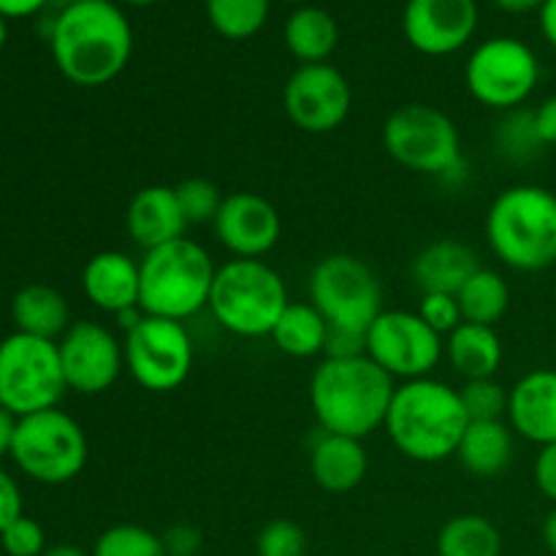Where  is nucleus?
<instances>
[{"label": "nucleus", "mask_w": 556, "mask_h": 556, "mask_svg": "<svg viewBox=\"0 0 556 556\" xmlns=\"http://www.w3.org/2000/svg\"><path fill=\"white\" fill-rule=\"evenodd\" d=\"M467 427L470 416L459 391L438 378H421L396 386L383 429L402 456L438 465L456 456Z\"/></svg>", "instance_id": "3"}, {"label": "nucleus", "mask_w": 556, "mask_h": 556, "mask_svg": "<svg viewBox=\"0 0 556 556\" xmlns=\"http://www.w3.org/2000/svg\"><path fill=\"white\" fill-rule=\"evenodd\" d=\"M0 548L5 556H43L47 552V535L36 519L22 514L0 532Z\"/></svg>", "instance_id": "36"}, {"label": "nucleus", "mask_w": 556, "mask_h": 556, "mask_svg": "<svg viewBox=\"0 0 556 556\" xmlns=\"http://www.w3.org/2000/svg\"><path fill=\"white\" fill-rule=\"evenodd\" d=\"M519 438L538 448L556 443V367L532 369L519 378L508 396V418Z\"/></svg>", "instance_id": "19"}, {"label": "nucleus", "mask_w": 556, "mask_h": 556, "mask_svg": "<svg viewBox=\"0 0 556 556\" xmlns=\"http://www.w3.org/2000/svg\"><path fill=\"white\" fill-rule=\"evenodd\" d=\"M291 304L286 280L261 258H233L217 266L210 293V313L228 334L255 340L271 337Z\"/></svg>", "instance_id": "6"}, {"label": "nucleus", "mask_w": 556, "mask_h": 556, "mask_svg": "<svg viewBox=\"0 0 556 556\" xmlns=\"http://www.w3.org/2000/svg\"><path fill=\"white\" fill-rule=\"evenodd\" d=\"M383 150L391 161L424 177L451 179L465 172L459 128L443 109L429 103H405L389 114Z\"/></svg>", "instance_id": "7"}, {"label": "nucleus", "mask_w": 556, "mask_h": 556, "mask_svg": "<svg viewBox=\"0 0 556 556\" xmlns=\"http://www.w3.org/2000/svg\"><path fill=\"white\" fill-rule=\"evenodd\" d=\"M277 351L291 358H315L326 351L329 324L309 302H291L271 331Z\"/></svg>", "instance_id": "27"}, {"label": "nucleus", "mask_w": 556, "mask_h": 556, "mask_svg": "<svg viewBox=\"0 0 556 556\" xmlns=\"http://www.w3.org/2000/svg\"><path fill=\"white\" fill-rule=\"evenodd\" d=\"M367 356L402 383L432 378L445 356V337L424 324L418 313L383 309L367 331Z\"/></svg>", "instance_id": "13"}, {"label": "nucleus", "mask_w": 556, "mask_h": 556, "mask_svg": "<svg viewBox=\"0 0 556 556\" xmlns=\"http://www.w3.org/2000/svg\"><path fill=\"white\" fill-rule=\"evenodd\" d=\"M541 81V63L530 43L497 36L478 43L465 65V87L481 106L510 112L525 106Z\"/></svg>", "instance_id": "12"}, {"label": "nucleus", "mask_w": 556, "mask_h": 556, "mask_svg": "<svg viewBox=\"0 0 556 556\" xmlns=\"http://www.w3.org/2000/svg\"><path fill=\"white\" fill-rule=\"evenodd\" d=\"M459 396L470 421H505L508 418L510 389H505L497 378L465 380Z\"/></svg>", "instance_id": "33"}, {"label": "nucleus", "mask_w": 556, "mask_h": 556, "mask_svg": "<svg viewBox=\"0 0 556 556\" xmlns=\"http://www.w3.org/2000/svg\"><path fill=\"white\" fill-rule=\"evenodd\" d=\"M215 233L233 258H264L282 237V220L269 199L239 190L223 199L215 217Z\"/></svg>", "instance_id": "17"}, {"label": "nucleus", "mask_w": 556, "mask_h": 556, "mask_svg": "<svg viewBox=\"0 0 556 556\" xmlns=\"http://www.w3.org/2000/svg\"><path fill=\"white\" fill-rule=\"evenodd\" d=\"M309 304L331 329L367 334L375 318L383 313V288L362 258L334 253L320 258L309 275Z\"/></svg>", "instance_id": "10"}, {"label": "nucleus", "mask_w": 556, "mask_h": 556, "mask_svg": "<svg viewBox=\"0 0 556 556\" xmlns=\"http://www.w3.org/2000/svg\"><path fill=\"white\" fill-rule=\"evenodd\" d=\"M125 369L152 394L177 391L193 372V337L182 320L141 315L123 334Z\"/></svg>", "instance_id": "11"}, {"label": "nucleus", "mask_w": 556, "mask_h": 556, "mask_svg": "<svg viewBox=\"0 0 556 556\" xmlns=\"http://www.w3.org/2000/svg\"><path fill=\"white\" fill-rule=\"evenodd\" d=\"M128 5H152V3H161V0H123Z\"/></svg>", "instance_id": "49"}, {"label": "nucleus", "mask_w": 556, "mask_h": 556, "mask_svg": "<svg viewBox=\"0 0 556 556\" xmlns=\"http://www.w3.org/2000/svg\"><path fill=\"white\" fill-rule=\"evenodd\" d=\"M445 358L465 380L494 378L503 364V340L494 326L462 324L445 337Z\"/></svg>", "instance_id": "25"}, {"label": "nucleus", "mask_w": 556, "mask_h": 556, "mask_svg": "<svg viewBox=\"0 0 556 556\" xmlns=\"http://www.w3.org/2000/svg\"><path fill=\"white\" fill-rule=\"evenodd\" d=\"M49 0H0V16L3 20H25L38 14Z\"/></svg>", "instance_id": "43"}, {"label": "nucleus", "mask_w": 556, "mask_h": 556, "mask_svg": "<svg viewBox=\"0 0 556 556\" xmlns=\"http://www.w3.org/2000/svg\"><path fill=\"white\" fill-rule=\"evenodd\" d=\"M177 199L179 206H182V215L188 220V226H204V223H215L217 212H220L223 199L226 195L220 193L212 179L204 177H190L182 179L177 185Z\"/></svg>", "instance_id": "34"}, {"label": "nucleus", "mask_w": 556, "mask_h": 556, "mask_svg": "<svg viewBox=\"0 0 556 556\" xmlns=\"http://www.w3.org/2000/svg\"><path fill=\"white\" fill-rule=\"evenodd\" d=\"M3 43H5V20L0 16V49H3Z\"/></svg>", "instance_id": "50"}, {"label": "nucleus", "mask_w": 556, "mask_h": 556, "mask_svg": "<svg viewBox=\"0 0 556 556\" xmlns=\"http://www.w3.org/2000/svg\"><path fill=\"white\" fill-rule=\"evenodd\" d=\"M481 269L478 253L459 239H438L413 258V280L421 293H456Z\"/></svg>", "instance_id": "22"}, {"label": "nucleus", "mask_w": 556, "mask_h": 556, "mask_svg": "<svg viewBox=\"0 0 556 556\" xmlns=\"http://www.w3.org/2000/svg\"><path fill=\"white\" fill-rule=\"evenodd\" d=\"M58 351L65 386L76 394H103L125 369L123 340L98 320H74L58 340Z\"/></svg>", "instance_id": "15"}, {"label": "nucleus", "mask_w": 556, "mask_h": 556, "mask_svg": "<svg viewBox=\"0 0 556 556\" xmlns=\"http://www.w3.org/2000/svg\"><path fill=\"white\" fill-rule=\"evenodd\" d=\"M418 315H421L424 324L432 326L440 337H448L456 326L465 324L459 299L451 296V293H421Z\"/></svg>", "instance_id": "37"}, {"label": "nucleus", "mask_w": 556, "mask_h": 556, "mask_svg": "<svg viewBox=\"0 0 556 556\" xmlns=\"http://www.w3.org/2000/svg\"><path fill=\"white\" fill-rule=\"evenodd\" d=\"M52 60L76 87H103L117 79L134 54V27L112 0L65 3L49 33Z\"/></svg>", "instance_id": "1"}, {"label": "nucleus", "mask_w": 556, "mask_h": 556, "mask_svg": "<svg viewBox=\"0 0 556 556\" xmlns=\"http://www.w3.org/2000/svg\"><path fill=\"white\" fill-rule=\"evenodd\" d=\"M258 556H304L307 554V535L291 519H275L255 538Z\"/></svg>", "instance_id": "35"}, {"label": "nucleus", "mask_w": 556, "mask_h": 556, "mask_svg": "<svg viewBox=\"0 0 556 556\" xmlns=\"http://www.w3.org/2000/svg\"><path fill=\"white\" fill-rule=\"evenodd\" d=\"M353 106L351 81L331 63L299 65L282 87V109L304 134H331Z\"/></svg>", "instance_id": "14"}, {"label": "nucleus", "mask_w": 556, "mask_h": 556, "mask_svg": "<svg viewBox=\"0 0 556 556\" xmlns=\"http://www.w3.org/2000/svg\"><path fill=\"white\" fill-rule=\"evenodd\" d=\"M486 242L505 266L543 271L556 264V193L541 185H514L486 212Z\"/></svg>", "instance_id": "4"}, {"label": "nucleus", "mask_w": 556, "mask_h": 556, "mask_svg": "<svg viewBox=\"0 0 556 556\" xmlns=\"http://www.w3.org/2000/svg\"><path fill=\"white\" fill-rule=\"evenodd\" d=\"M163 548L168 556H195L201 552V532L193 525H174L161 535Z\"/></svg>", "instance_id": "39"}, {"label": "nucleus", "mask_w": 556, "mask_h": 556, "mask_svg": "<svg viewBox=\"0 0 556 556\" xmlns=\"http://www.w3.org/2000/svg\"><path fill=\"white\" fill-rule=\"evenodd\" d=\"M90 456L85 429L60 407L33 413L16 421L11 459L30 481L63 486L81 476Z\"/></svg>", "instance_id": "8"}, {"label": "nucleus", "mask_w": 556, "mask_h": 556, "mask_svg": "<svg viewBox=\"0 0 556 556\" xmlns=\"http://www.w3.org/2000/svg\"><path fill=\"white\" fill-rule=\"evenodd\" d=\"M494 147L508 163H532L543 155L541 134L535 125V109H510L503 112L500 123L494 125Z\"/></svg>", "instance_id": "31"}, {"label": "nucleus", "mask_w": 556, "mask_h": 556, "mask_svg": "<svg viewBox=\"0 0 556 556\" xmlns=\"http://www.w3.org/2000/svg\"><path fill=\"white\" fill-rule=\"evenodd\" d=\"M541 535H543V543H546L548 552L556 556V505H554L552 510H548L546 519H543Z\"/></svg>", "instance_id": "47"}, {"label": "nucleus", "mask_w": 556, "mask_h": 556, "mask_svg": "<svg viewBox=\"0 0 556 556\" xmlns=\"http://www.w3.org/2000/svg\"><path fill=\"white\" fill-rule=\"evenodd\" d=\"M81 291L92 307L114 318L141 309L139 261L123 250H101L81 269Z\"/></svg>", "instance_id": "18"}, {"label": "nucleus", "mask_w": 556, "mask_h": 556, "mask_svg": "<svg viewBox=\"0 0 556 556\" xmlns=\"http://www.w3.org/2000/svg\"><path fill=\"white\" fill-rule=\"evenodd\" d=\"M535 125L543 144L556 147V96H548L541 106H535Z\"/></svg>", "instance_id": "42"}, {"label": "nucleus", "mask_w": 556, "mask_h": 556, "mask_svg": "<svg viewBox=\"0 0 556 556\" xmlns=\"http://www.w3.org/2000/svg\"><path fill=\"white\" fill-rule=\"evenodd\" d=\"M43 556H90L85 548L74 546V543H58V546H49Z\"/></svg>", "instance_id": "48"}, {"label": "nucleus", "mask_w": 556, "mask_h": 556, "mask_svg": "<svg viewBox=\"0 0 556 556\" xmlns=\"http://www.w3.org/2000/svg\"><path fill=\"white\" fill-rule=\"evenodd\" d=\"M516 454V432L508 421H470L456 448V459L472 478H500Z\"/></svg>", "instance_id": "23"}, {"label": "nucleus", "mask_w": 556, "mask_h": 556, "mask_svg": "<svg viewBox=\"0 0 556 556\" xmlns=\"http://www.w3.org/2000/svg\"><path fill=\"white\" fill-rule=\"evenodd\" d=\"M532 476H535V486L548 503L556 505V443L543 445L532 465Z\"/></svg>", "instance_id": "40"}, {"label": "nucleus", "mask_w": 556, "mask_h": 556, "mask_svg": "<svg viewBox=\"0 0 556 556\" xmlns=\"http://www.w3.org/2000/svg\"><path fill=\"white\" fill-rule=\"evenodd\" d=\"M396 383L369 356L324 358L309 378V407L320 432L364 440L386 427Z\"/></svg>", "instance_id": "2"}, {"label": "nucleus", "mask_w": 556, "mask_h": 556, "mask_svg": "<svg viewBox=\"0 0 556 556\" xmlns=\"http://www.w3.org/2000/svg\"><path fill=\"white\" fill-rule=\"evenodd\" d=\"M16 421L20 418L14 413H9L5 407H0V459L3 456H11V445H14V434H16Z\"/></svg>", "instance_id": "44"}, {"label": "nucleus", "mask_w": 556, "mask_h": 556, "mask_svg": "<svg viewBox=\"0 0 556 556\" xmlns=\"http://www.w3.org/2000/svg\"><path fill=\"white\" fill-rule=\"evenodd\" d=\"M309 472L324 492L348 494L367 478L369 456L362 440L320 432L309 451Z\"/></svg>", "instance_id": "21"}, {"label": "nucleus", "mask_w": 556, "mask_h": 556, "mask_svg": "<svg viewBox=\"0 0 556 556\" xmlns=\"http://www.w3.org/2000/svg\"><path fill=\"white\" fill-rule=\"evenodd\" d=\"M503 535L497 525L481 514L454 516L438 535V556H500Z\"/></svg>", "instance_id": "28"}, {"label": "nucleus", "mask_w": 556, "mask_h": 556, "mask_svg": "<svg viewBox=\"0 0 556 556\" xmlns=\"http://www.w3.org/2000/svg\"><path fill=\"white\" fill-rule=\"evenodd\" d=\"M286 3H296V5H304V3H309V0H286Z\"/></svg>", "instance_id": "51"}, {"label": "nucleus", "mask_w": 556, "mask_h": 556, "mask_svg": "<svg viewBox=\"0 0 556 556\" xmlns=\"http://www.w3.org/2000/svg\"><path fill=\"white\" fill-rule=\"evenodd\" d=\"M11 320L22 334L58 342L71 326L68 299L58 288L33 282L20 288L11 299Z\"/></svg>", "instance_id": "24"}, {"label": "nucleus", "mask_w": 556, "mask_h": 556, "mask_svg": "<svg viewBox=\"0 0 556 556\" xmlns=\"http://www.w3.org/2000/svg\"><path fill=\"white\" fill-rule=\"evenodd\" d=\"M65 3H85V0H65Z\"/></svg>", "instance_id": "52"}, {"label": "nucleus", "mask_w": 556, "mask_h": 556, "mask_svg": "<svg viewBox=\"0 0 556 556\" xmlns=\"http://www.w3.org/2000/svg\"><path fill=\"white\" fill-rule=\"evenodd\" d=\"M271 0H204L206 20L217 36L228 41H248L264 30Z\"/></svg>", "instance_id": "30"}, {"label": "nucleus", "mask_w": 556, "mask_h": 556, "mask_svg": "<svg viewBox=\"0 0 556 556\" xmlns=\"http://www.w3.org/2000/svg\"><path fill=\"white\" fill-rule=\"evenodd\" d=\"M125 228L128 237L139 244L141 250H155L168 242H177L188 231V220L179 206L177 190L168 185H147L125 210Z\"/></svg>", "instance_id": "20"}, {"label": "nucleus", "mask_w": 556, "mask_h": 556, "mask_svg": "<svg viewBox=\"0 0 556 556\" xmlns=\"http://www.w3.org/2000/svg\"><path fill=\"white\" fill-rule=\"evenodd\" d=\"M141 313L157 318L190 320L210 307L217 266L193 239L182 237L163 248L147 250L139 261Z\"/></svg>", "instance_id": "5"}, {"label": "nucleus", "mask_w": 556, "mask_h": 556, "mask_svg": "<svg viewBox=\"0 0 556 556\" xmlns=\"http://www.w3.org/2000/svg\"><path fill=\"white\" fill-rule=\"evenodd\" d=\"M492 3L508 14H530V11H541L546 0H492Z\"/></svg>", "instance_id": "46"}, {"label": "nucleus", "mask_w": 556, "mask_h": 556, "mask_svg": "<svg viewBox=\"0 0 556 556\" xmlns=\"http://www.w3.org/2000/svg\"><path fill=\"white\" fill-rule=\"evenodd\" d=\"M22 516V492L20 483L9 476L5 470H0V532L16 521Z\"/></svg>", "instance_id": "41"}, {"label": "nucleus", "mask_w": 556, "mask_h": 556, "mask_svg": "<svg viewBox=\"0 0 556 556\" xmlns=\"http://www.w3.org/2000/svg\"><path fill=\"white\" fill-rule=\"evenodd\" d=\"M541 30H543V38H546L548 43L556 49V0H546V3L541 5Z\"/></svg>", "instance_id": "45"}, {"label": "nucleus", "mask_w": 556, "mask_h": 556, "mask_svg": "<svg viewBox=\"0 0 556 556\" xmlns=\"http://www.w3.org/2000/svg\"><path fill=\"white\" fill-rule=\"evenodd\" d=\"M478 20L476 0H407L402 33L416 52L448 58L472 41Z\"/></svg>", "instance_id": "16"}, {"label": "nucleus", "mask_w": 556, "mask_h": 556, "mask_svg": "<svg viewBox=\"0 0 556 556\" xmlns=\"http://www.w3.org/2000/svg\"><path fill=\"white\" fill-rule=\"evenodd\" d=\"M282 36H286L288 52L299 60V65L329 63L331 52L340 41V27H337V20L329 11L320 9V5L304 3L291 11Z\"/></svg>", "instance_id": "26"}, {"label": "nucleus", "mask_w": 556, "mask_h": 556, "mask_svg": "<svg viewBox=\"0 0 556 556\" xmlns=\"http://www.w3.org/2000/svg\"><path fill=\"white\" fill-rule=\"evenodd\" d=\"M456 299H459L465 324L494 326L503 320L505 313H508L510 288L503 275L481 266V269H478L476 275L462 286V291L456 293Z\"/></svg>", "instance_id": "29"}, {"label": "nucleus", "mask_w": 556, "mask_h": 556, "mask_svg": "<svg viewBox=\"0 0 556 556\" xmlns=\"http://www.w3.org/2000/svg\"><path fill=\"white\" fill-rule=\"evenodd\" d=\"M65 391L58 342L22 331L0 342V407L25 418L58 407Z\"/></svg>", "instance_id": "9"}, {"label": "nucleus", "mask_w": 556, "mask_h": 556, "mask_svg": "<svg viewBox=\"0 0 556 556\" xmlns=\"http://www.w3.org/2000/svg\"><path fill=\"white\" fill-rule=\"evenodd\" d=\"M90 556H168L161 535L139 525H114L98 535Z\"/></svg>", "instance_id": "32"}, {"label": "nucleus", "mask_w": 556, "mask_h": 556, "mask_svg": "<svg viewBox=\"0 0 556 556\" xmlns=\"http://www.w3.org/2000/svg\"><path fill=\"white\" fill-rule=\"evenodd\" d=\"M367 356V334L362 331H348V329H331L329 326V340H326L324 358H356Z\"/></svg>", "instance_id": "38"}]
</instances>
